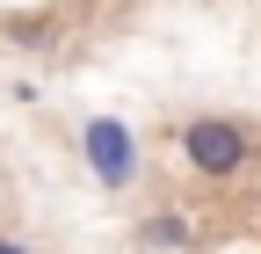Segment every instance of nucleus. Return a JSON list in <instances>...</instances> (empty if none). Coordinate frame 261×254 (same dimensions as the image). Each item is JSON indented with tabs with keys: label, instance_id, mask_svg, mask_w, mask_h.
Wrapping results in <instances>:
<instances>
[{
	"label": "nucleus",
	"instance_id": "obj_3",
	"mask_svg": "<svg viewBox=\"0 0 261 254\" xmlns=\"http://www.w3.org/2000/svg\"><path fill=\"white\" fill-rule=\"evenodd\" d=\"M138 240L152 254H181V247H196V225H189L181 211H152V218H138Z\"/></svg>",
	"mask_w": 261,
	"mask_h": 254
},
{
	"label": "nucleus",
	"instance_id": "obj_1",
	"mask_svg": "<svg viewBox=\"0 0 261 254\" xmlns=\"http://www.w3.org/2000/svg\"><path fill=\"white\" fill-rule=\"evenodd\" d=\"M181 160L203 174V182H232L254 160V138H247L240 116H189L181 123Z\"/></svg>",
	"mask_w": 261,
	"mask_h": 254
},
{
	"label": "nucleus",
	"instance_id": "obj_2",
	"mask_svg": "<svg viewBox=\"0 0 261 254\" xmlns=\"http://www.w3.org/2000/svg\"><path fill=\"white\" fill-rule=\"evenodd\" d=\"M80 160L102 189H130L138 182V131L123 116H87L80 123Z\"/></svg>",
	"mask_w": 261,
	"mask_h": 254
},
{
	"label": "nucleus",
	"instance_id": "obj_4",
	"mask_svg": "<svg viewBox=\"0 0 261 254\" xmlns=\"http://www.w3.org/2000/svg\"><path fill=\"white\" fill-rule=\"evenodd\" d=\"M0 254H29V240H15V233H0Z\"/></svg>",
	"mask_w": 261,
	"mask_h": 254
}]
</instances>
